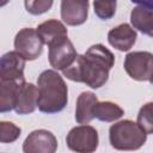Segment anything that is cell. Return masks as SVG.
Returning a JSON list of instances; mask_svg holds the SVG:
<instances>
[{"mask_svg":"<svg viewBox=\"0 0 153 153\" xmlns=\"http://www.w3.org/2000/svg\"><path fill=\"white\" fill-rule=\"evenodd\" d=\"M114 65V54L103 44H93L82 55H78L75 61L62 73L72 81L84 82L91 88H99L108 81Z\"/></svg>","mask_w":153,"mask_h":153,"instance_id":"6da1fadb","label":"cell"},{"mask_svg":"<svg viewBox=\"0 0 153 153\" xmlns=\"http://www.w3.org/2000/svg\"><path fill=\"white\" fill-rule=\"evenodd\" d=\"M37 108L44 114L62 111L68 102V88L63 78L53 69L43 71L37 79Z\"/></svg>","mask_w":153,"mask_h":153,"instance_id":"7a4b0ae2","label":"cell"},{"mask_svg":"<svg viewBox=\"0 0 153 153\" xmlns=\"http://www.w3.org/2000/svg\"><path fill=\"white\" fill-rule=\"evenodd\" d=\"M109 140L117 151H136L147 141V134L130 120H122L109 129Z\"/></svg>","mask_w":153,"mask_h":153,"instance_id":"3957f363","label":"cell"},{"mask_svg":"<svg viewBox=\"0 0 153 153\" xmlns=\"http://www.w3.org/2000/svg\"><path fill=\"white\" fill-rule=\"evenodd\" d=\"M67 147L75 153H93L98 148V131L92 126L81 124L69 130L66 137Z\"/></svg>","mask_w":153,"mask_h":153,"instance_id":"277c9868","label":"cell"},{"mask_svg":"<svg viewBox=\"0 0 153 153\" xmlns=\"http://www.w3.org/2000/svg\"><path fill=\"white\" fill-rule=\"evenodd\" d=\"M124 71L137 81H152L153 55L149 51H131L124 57Z\"/></svg>","mask_w":153,"mask_h":153,"instance_id":"5b68a950","label":"cell"},{"mask_svg":"<svg viewBox=\"0 0 153 153\" xmlns=\"http://www.w3.org/2000/svg\"><path fill=\"white\" fill-rule=\"evenodd\" d=\"M43 42L37 31L32 27L19 30L14 37L16 51L23 56L25 61H33L41 56L43 51Z\"/></svg>","mask_w":153,"mask_h":153,"instance_id":"8992f818","label":"cell"},{"mask_svg":"<svg viewBox=\"0 0 153 153\" xmlns=\"http://www.w3.org/2000/svg\"><path fill=\"white\" fill-rule=\"evenodd\" d=\"M57 139L47 129L31 131L23 142L24 153H56Z\"/></svg>","mask_w":153,"mask_h":153,"instance_id":"52a82bcc","label":"cell"},{"mask_svg":"<svg viewBox=\"0 0 153 153\" xmlns=\"http://www.w3.org/2000/svg\"><path fill=\"white\" fill-rule=\"evenodd\" d=\"M76 56V50L73 43L68 39V37L49 45V63L53 68L57 71H63L68 68L75 61Z\"/></svg>","mask_w":153,"mask_h":153,"instance_id":"ba28073f","label":"cell"},{"mask_svg":"<svg viewBox=\"0 0 153 153\" xmlns=\"http://www.w3.org/2000/svg\"><path fill=\"white\" fill-rule=\"evenodd\" d=\"M25 60L16 50L8 51L0 57V80L25 81Z\"/></svg>","mask_w":153,"mask_h":153,"instance_id":"9c48e42d","label":"cell"},{"mask_svg":"<svg viewBox=\"0 0 153 153\" xmlns=\"http://www.w3.org/2000/svg\"><path fill=\"white\" fill-rule=\"evenodd\" d=\"M88 16V1H61V19L71 26H78L86 22Z\"/></svg>","mask_w":153,"mask_h":153,"instance_id":"30bf717a","label":"cell"},{"mask_svg":"<svg viewBox=\"0 0 153 153\" xmlns=\"http://www.w3.org/2000/svg\"><path fill=\"white\" fill-rule=\"evenodd\" d=\"M137 38L136 31L127 23L112 27L108 32V42L120 51H128L135 44Z\"/></svg>","mask_w":153,"mask_h":153,"instance_id":"8fae6325","label":"cell"},{"mask_svg":"<svg viewBox=\"0 0 153 153\" xmlns=\"http://www.w3.org/2000/svg\"><path fill=\"white\" fill-rule=\"evenodd\" d=\"M131 27L152 37L153 36V6L151 2H137L130 13Z\"/></svg>","mask_w":153,"mask_h":153,"instance_id":"7c38bea8","label":"cell"},{"mask_svg":"<svg viewBox=\"0 0 153 153\" xmlns=\"http://www.w3.org/2000/svg\"><path fill=\"white\" fill-rule=\"evenodd\" d=\"M37 98H38L37 86H35L31 82L24 81L23 84H20L17 92L14 111L18 115L32 114L37 108Z\"/></svg>","mask_w":153,"mask_h":153,"instance_id":"4fadbf2b","label":"cell"},{"mask_svg":"<svg viewBox=\"0 0 153 153\" xmlns=\"http://www.w3.org/2000/svg\"><path fill=\"white\" fill-rule=\"evenodd\" d=\"M38 36L41 37L43 44L48 47L68 37L67 27L63 25L62 22L57 19H49L41 23L36 29Z\"/></svg>","mask_w":153,"mask_h":153,"instance_id":"5bb4252c","label":"cell"},{"mask_svg":"<svg viewBox=\"0 0 153 153\" xmlns=\"http://www.w3.org/2000/svg\"><path fill=\"white\" fill-rule=\"evenodd\" d=\"M98 103V98L93 92H81L76 99L75 105V121L79 124H88L93 118L94 106Z\"/></svg>","mask_w":153,"mask_h":153,"instance_id":"9a60e30c","label":"cell"},{"mask_svg":"<svg viewBox=\"0 0 153 153\" xmlns=\"http://www.w3.org/2000/svg\"><path fill=\"white\" fill-rule=\"evenodd\" d=\"M24 81L0 80V114L10 112L14 109L17 92Z\"/></svg>","mask_w":153,"mask_h":153,"instance_id":"2e32d148","label":"cell"},{"mask_svg":"<svg viewBox=\"0 0 153 153\" xmlns=\"http://www.w3.org/2000/svg\"><path fill=\"white\" fill-rule=\"evenodd\" d=\"M124 111L123 109L112 102H98L94 106L93 116L94 118L102 121V122H114L120 120L123 116Z\"/></svg>","mask_w":153,"mask_h":153,"instance_id":"e0dca14e","label":"cell"},{"mask_svg":"<svg viewBox=\"0 0 153 153\" xmlns=\"http://www.w3.org/2000/svg\"><path fill=\"white\" fill-rule=\"evenodd\" d=\"M153 103L149 102L147 104H145L139 114H137V126L147 134H152L153 133Z\"/></svg>","mask_w":153,"mask_h":153,"instance_id":"ac0fdd59","label":"cell"},{"mask_svg":"<svg viewBox=\"0 0 153 153\" xmlns=\"http://www.w3.org/2000/svg\"><path fill=\"white\" fill-rule=\"evenodd\" d=\"M22 129L8 121L0 122V142L1 143H12L17 141L20 136Z\"/></svg>","mask_w":153,"mask_h":153,"instance_id":"d6986e66","label":"cell"},{"mask_svg":"<svg viewBox=\"0 0 153 153\" xmlns=\"http://www.w3.org/2000/svg\"><path fill=\"white\" fill-rule=\"evenodd\" d=\"M116 6H117L116 1H94L93 2L94 13L102 20L111 19L115 16Z\"/></svg>","mask_w":153,"mask_h":153,"instance_id":"ffe728a7","label":"cell"},{"mask_svg":"<svg viewBox=\"0 0 153 153\" xmlns=\"http://www.w3.org/2000/svg\"><path fill=\"white\" fill-rule=\"evenodd\" d=\"M24 5L29 13L38 16L49 11L53 6V1L51 0H35V1L29 0V1H25Z\"/></svg>","mask_w":153,"mask_h":153,"instance_id":"44dd1931","label":"cell"}]
</instances>
